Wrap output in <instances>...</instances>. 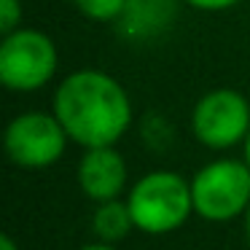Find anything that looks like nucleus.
I'll return each mask as SVG.
<instances>
[{"label":"nucleus","mask_w":250,"mask_h":250,"mask_svg":"<svg viewBox=\"0 0 250 250\" xmlns=\"http://www.w3.org/2000/svg\"><path fill=\"white\" fill-rule=\"evenodd\" d=\"M51 113L81 148L116 146L129 132L132 100L119 78L97 67H83L60 81Z\"/></svg>","instance_id":"f257e3e1"},{"label":"nucleus","mask_w":250,"mask_h":250,"mask_svg":"<svg viewBox=\"0 0 250 250\" xmlns=\"http://www.w3.org/2000/svg\"><path fill=\"white\" fill-rule=\"evenodd\" d=\"M129 212L137 231L169 234L194 212L191 180L172 169H153L129 188Z\"/></svg>","instance_id":"f03ea898"},{"label":"nucleus","mask_w":250,"mask_h":250,"mask_svg":"<svg viewBox=\"0 0 250 250\" xmlns=\"http://www.w3.org/2000/svg\"><path fill=\"white\" fill-rule=\"evenodd\" d=\"M60 67V51L51 35L35 27H19L0 41V83L8 92L33 94L49 86Z\"/></svg>","instance_id":"7ed1b4c3"},{"label":"nucleus","mask_w":250,"mask_h":250,"mask_svg":"<svg viewBox=\"0 0 250 250\" xmlns=\"http://www.w3.org/2000/svg\"><path fill=\"white\" fill-rule=\"evenodd\" d=\"M194 212L205 221H231L250 207V167L237 159H215L191 180Z\"/></svg>","instance_id":"20e7f679"},{"label":"nucleus","mask_w":250,"mask_h":250,"mask_svg":"<svg viewBox=\"0 0 250 250\" xmlns=\"http://www.w3.org/2000/svg\"><path fill=\"white\" fill-rule=\"evenodd\" d=\"M191 132L205 148L229 151L250 135V103L237 89H210L191 110Z\"/></svg>","instance_id":"39448f33"},{"label":"nucleus","mask_w":250,"mask_h":250,"mask_svg":"<svg viewBox=\"0 0 250 250\" xmlns=\"http://www.w3.org/2000/svg\"><path fill=\"white\" fill-rule=\"evenodd\" d=\"M67 132L54 113L27 110L8 121L3 148L6 156L22 169H46L62 159L67 148Z\"/></svg>","instance_id":"423d86ee"},{"label":"nucleus","mask_w":250,"mask_h":250,"mask_svg":"<svg viewBox=\"0 0 250 250\" xmlns=\"http://www.w3.org/2000/svg\"><path fill=\"white\" fill-rule=\"evenodd\" d=\"M78 186L83 196L92 202H110L119 199L121 191L126 188V162L116 146H100V148H83V156L76 169Z\"/></svg>","instance_id":"0eeeda50"},{"label":"nucleus","mask_w":250,"mask_h":250,"mask_svg":"<svg viewBox=\"0 0 250 250\" xmlns=\"http://www.w3.org/2000/svg\"><path fill=\"white\" fill-rule=\"evenodd\" d=\"M175 3L178 0H126V8L116 27L126 41H137V43L156 38L175 19Z\"/></svg>","instance_id":"6e6552de"},{"label":"nucleus","mask_w":250,"mask_h":250,"mask_svg":"<svg viewBox=\"0 0 250 250\" xmlns=\"http://www.w3.org/2000/svg\"><path fill=\"white\" fill-rule=\"evenodd\" d=\"M92 229L97 234L100 242H121L126 234L135 229V221H132L129 205L121 199H110V202H100L97 210L92 215Z\"/></svg>","instance_id":"1a4fd4ad"},{"label":"nucleus","mask_w":250,"mask_h":250,"mask_svg":"<svg viewBox=\"0 0 250 250\" xmlns=\"http://www.w3.org/2000/svg\"><path fill=\"white\" fill-rule=\"evenodd\" d=\"M73 6L78 8V14H83L92 22H119L121 14L126 8V0H73Z\"/></svg>","instance_id":"9d476101"},{"label":"nucleus","mask_w":250,"mask_h":250,"mask_svg":"<svg viewBox=\"0 0 250 250\" xmlns=\"http://www.w3.org/2000/svg\"><path fill=\"white\" fill-rule=\"evenodd\" d=\"M22 17H24L22 0H0V33L3 35L22 27Z\"/></svg>","instance_id":"9b49d317"},{"label":"nucleus","mask_w":250,"mask_h":250,"mask_svg":"<svg viewBox=\"0 0 250 250\" xmlns=\"http://www.w3.org/2000/svg\"><path fill=\"white\" fill-rule=\"evenodd\" d=\"M180 3L196 8V11H205V14H221V11L234 8L237 3H242V0H180Z\"/></svg>","instance_id":"f8f14e48"},{"label":"nucleus","mask_w":250,"mask_h":250,"mask_svg":"<svg viewBox=\"0 0 250 250\" xmlns=\"http://www.w3.org/2000/svg\"><path fill=\"white\" fill-rule=\"evenodd\" d=\"M0 250H19V248H17V242H14L8 234H3V237H0Z\"/></svg>","instance_id":"ddd939ff"},{"label":"nucleus","mask_w":250,"mask_h":250,"mask_svg":"<svg viewBox=\"0 0 250 250\" xmlns=\"http://www.w3.org/2000/svg\"><path fill=\"white\" fill-rule=\"evenodd\" d=\"M78 250H116V248L108 242H94V245H83V248H78Z\"/></svg>","instance_id":"4468645a"},{"label":"nucleus","mask_w":250,"mask_h":250,"mask_svg":"<svg viewBox=\"0 0 250 250\" xmlns=\"http://www.w3.org/2000/svg\"><path fill=\"white\" fill-rule=\"evenodd\" d=\"M242 148H245V162H248V167H250V135H248V140L242 143Z\"/></svg>","instance_id":"2eb2a0df"},{"label":"nucleus","mask_w":250,"mask_h":250,"mask_svg":"<svg viewBox=\"0 0 250 250\" xmlns=\"http://www.w3.org/2000/svg\"><path fill=\"white\" fill-rule=\"evenodd\" d=\"M245 231H248V239H250V207H248V212H245Z\"/></svg>","instance_id":"dca6fc26"}]
</instances>
